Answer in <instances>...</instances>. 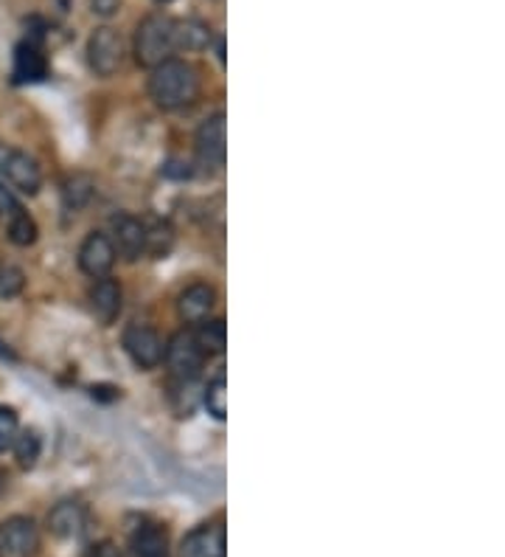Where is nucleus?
<instances>
[{"label":"nucleus","instance_id":"nucleus-27","mask_svg":"<svg viewBox=\"0 0 505 557\" xmlns=\"http://www.w3.org/2000/svg\"><path fill=\"white\" fill-rule=\"evenodd\" d=\"M23 203L17 198H14V191L9 189L7 184H0V220L3 223H12L14 218H21L23 214Z\"/></svg>","mask_w":505,"mask_h":557},{"label":"nucleus","instance_id":"nucleus-14","mask_svg":"<svg viewBox=\"0 0 505 557\" xmlns=\"http://www.w3.org/2000/svg\"><path fill=\"white\" fill-rule=\"evenodd\" d=\"M85 527H88V510L79 502H60L54 510L48 512V530L54 537H62V541L79 537Z\"/></svg>","mask_w":505,"mask_h":557},{"label":"nucleus","instance_id":"nucleus-29","mask_svg":"<svg viewBox=\"0 0 505 557\" xmlns=\"http://www.w3.org/2000/svg\"><path fill=\"white\" fill-rule=\"evenodd\" d=\"M124 0H90V9H93V14H99V17H113L118 9H122Z\"/></svg>","mask_w":505,"mask_h":557},{"label":"nucleus","instance_id":"nucleus-17","mask_svg":"<svg viewBox=\"0 0 505 557\" xmlns=\"http://www.w3.org/2000/svg\"><path fill=\"white\" fill-rule=\"evenodd\" d=\"M211 46V28L200 21H175V51H202Z\"/></svg>","mask_w":505,"mask_h":557},{"label":"nucleus","instance_id":"nucleus-31","mask_svg":"<svg viewBox=\"0 0 505 557\" xmlns=\"http://www.w3.org/2000/svg\"><path fill=\"white\" fill-rule=\"evenodd\" d=\"M157 3H172V0H157Z\"/></svg>","mask_w":505,"mask_h":557},{"label":"nucleus","instance_id":"nucleus-21","mask_svg":"<svg viewBox=\"0 0 505 557\" xmlns=\"http://www.w3.org/2000/svg\"><path fill=\"white\" fill-rule=\"evenodd\" d=\"M205 406H209V414L214 420H225L228 417V381H225V374L214 377L205 388Z\"/></svg>","mask_w":505,"mask_h":557},{"label":"nucleus","instance_id":"nucleus-19","mask_svg":"<svg viewBox=\"0 0 505 557\" xmlns=\"http://www.w3.org/2000/svg\"><path fill=\"white\" fill-rule=\"evenodd\" d=\"M12 448H14V459H17V465H21L23 470H31L42 454V440L37 431H23V434L14 436Z\"/></svg>","mask_w":505,"mask_h":557},{"label":"nucleus","instance_id":"nucleus-24","mask_svg":"<svg viewBox=\"0 0 505 557\" xmlns=\"http://www.w3.org/2000/svg\"><path fill=\"white\" fill-rule=\"evenodd\" d=\"M172 243H175V237H172V228H168V225L147 223V253H152V257H166Z\"/></svg>","mask_w":505,"mask_h":557},{"label":"nucleus","instance_id":"nucleus-6","mask_svg":"<svg viewBox=\"0 0 505 557\" xmlns=\"http://www.w3.org/2000/svg\"><path fill=\"white\" fill-rule=\"evenodd\" d=\"M40 549V530L34 518L12 516L0 523V557H31Z\"/></svg>","mask_w":505,"mask_h":557},{"label":"nucleus","instance_id":"nucleus-30","mask_svg":"<svg viewBox=\"0 0 505 557\" xmlns=\"http://www.w3.org/2000/svg\"><path fill=\"white\" fill-rule=\"evenodd\" d=\"M0 490H3V473H0Z\"/></svg>","mask_w":505,"mask_h":557},{"label":"nucleus","instance_id":"nucleus-16","mask_svg":"<svg viewBox=\"0 0 505 557\" xmlns=\"http://www.w3.org/2000/svg\"><path fill=\"white\" fill-rule=\"evenodd\" d=\"M129 557H168V532L152 521L135 527L129 535Z\"/></svg>","mask_w":505,"mask_h":557},{"label":"nucleus","instance_id":"nucleus-2","mask_svg":"<svg viewBox=\"0 0 505 557\" xmlns=\"http://www.w3.org/2000/svg\"><path fill=\"white\" fill-rule=\"evenodd\" d=\"M175 54V21L166 14H149L135 32V60L143 69H157Z\"/></svg>","mask_w":505,"mask_h":557},{"label":"nucleus","instance_id":"nucleus-15","mask_svg":"<svg viewBox=\"0 0 505 557\" xmlns=\"http://www.w3.org/2000/svg\"><path fill=\"white\" fill-rule=\"evenodd\" d=\"M216 305V290L211 285H191L180 293V299H177V313L186 324H200L211 315Z\"/></svg>","mask_w":505,"mask_h":557},{"label":"nucleus","instance_id":"nucleus-23","mask_svg":"<svg viewBox=\"0 0 505 557\" xmlns=\"http://www.w3.org/2000/svg\"><path fill=\"white\" fill-rule=\"evenodd\" d=\"M168 400H172L177 414L189 417L191 411H194V381H175V377H172Z\"/></svg>","mask_w":505,"mask_h":557},{"label":"nucleus","instance_id":"nucleus-22","mask_svg":"<svg viewBox=\"0 0 505 557\" xmlns=\"http://www.w3.org/2000/svg\"><path fill=\"white\" fill-rule=\"evenodd\" d=\"M7 234L14 245H21V248H28V245L37 243L40 237V228L34 223V218L28 211H23L21 218H14L12 223H7Z\"/></svg>","mask_w":505,"mask_h":557},{"label":"nucleus","instance_id":"nucleus-11","mask_svg":"<svg viewBox=\"0 0 505 557\" xmlns=\"http://www.w3.org/2000/svg\"><path fill=\"white\" fill-rule=\"evenodd\" d=\"M180 557H225V527L223 521L202 523L182 537Z\"/></svg>","mask_w":505,"mask_h":557},{"label":"nucleus","instance_id":"nucleus-1","mask_svg":"<svg viewBox=\"0 0 505 557\" xmlns=\"http://www.w3.org/2000/svg\"><path fill=\"white\" fill-rule=\"evenodd\" d=\"M149 96L155 99L157 108L180 110L200 96V71L189 60L168 57L149 76Z\"/></svg>","mask_w":505,"mask_h":557},{"label":"nucleus","instance_id":"nucleus-20","mask_svg":"<svg viewBox=\"0 0 505 557\" xmlns=\"http://www.w3.org/2000/svg\"><path fill=\"white\" fill-rule=\"evenodd\" d=\"M62 198H65V209L71 211L88 206L90 198H93V181H90L88 175L67 177L65 189H62Z\"/></svg>","mask_w":505,"mask_h":557},{"label":"nucleus","instance_id":"nucleus-25","mask_svg":"<svg viewBox=\"0 0 505 557\" xmlns=\"http://www.w3.org/2000/svg\"><path fill=\"white\" fill-rule=\"evenodd\" d=\"M23 287H26V276H23L21 268L3 265V262H0V299H14V296H21Z\"/></svg>","mask_w":505,"mask_h":557},{"label":"nucleus","instance_id":"nucleus-8","mask_svg":"<svg viewBox=\"0 0 505 557\" xmlns=\"http://www.w3.org/2000/svg\"><path fill=\"white\" fill-rule=\"evenodd\" d=\"M225 144H228V138H225V113H214L197 129V158H200L202 166H211V170L225 166V156H228Z\"/></svg>","mask_w":505,"mask_h":557},{"label":"nucleus","instance_id":"nucleus-7","mask_svg":"<svg viewBox=\"0 0 505 557\" xmlns=\"http://www.w3.org/2000/svg\"><path fill=\"white\" fill-rule=\"evenodd\" d=\"M122 341H124V349H127V355L132 358L135 367H141V369L161 367L166 347H163V338L157 335L155 326L129 324L127 330H124Z\"/></svg>","mask_w":505,"mask_h":557},{"label":"nucleus","instance_id":"nucleus-18","mask_svg":"<svg viewBox=\"0 0 505 557\" xmlns=\"http://www.w3.org/2000/svg\"><path fill=\"white\" fill-rule=\"evenodd\" d=\"M194 338L197 344H200L202 352H205V358H211V355H223L225 338H228V333H225V321L223 319L200 321L194 330Z\"/></svg>","mask_w":505,"mask_h":557},{"label":"nucleus","instance_id":"nucleus-12","mask_svg":"<svg viewBox=\"0 0 505 557\" xmlns=\"http://www.w3.org/2000/svg\"><path fill=\"white\" fill-rule=\"evenodd\" d=\"M12 76L17 85H28V82H42L48 76V60L42 54L40 40H23L14 48V69Z\"/></svg>","mask_w":505,"mask_h":557},{"label":"nucleus","instance_id":"nucleus-9","mask_svg":"<svg viewBox=\"0 0 505 557\" xmlns=\"http://www.w3.org/2000/svg\"><path fill=\"white\" fill-rule=\"evenodd\" d=\"M115 257L118 253H115L113 239L104 232H93L85 237V243L79 248V268L93 278L110 276V271L115 265Z\"/></svg>","mask_w":505,"mask_h":557},{"label":"nucleus","instance_id":"nucleus-4","mask_svg":"<svg viewBox=\"0 0 505 557\" xmlns=\"http://www.w3.org/2000/svg\"><path fill=\"white\" fill-rule=\"evenodd\" d=\"M0 175L7 177V184L14 186L23 195H37L42 186V172L28 152L0 144Z\"/></svg>","mask_w":505,"mask_h":557},{"label":"nucleus","instance_id":"nucleus-26","mask_svg":"<svg viewBox=\"0 0 505 557\" xmlns=\"http://www.w3.org/2000/svg\"><path fill=\"white\" fill-rule=\"evenodd\" d=\"M17 429H21V422H17V411L9 406H0V454L7 448H12L14 436H17Z\"/></svg>","mask_w":505,"mask_h":557},{"label":"nucleus","instance_id":"nucleus-5","mask_svg":"<svg viewBox=\"0 0 505 557\" xmlns=\"http://www.w3.org/2000/svg\"><path fill=\"white\" fill-rule=\"evenodd\" d=\"M124 62V42L122 35L110 26L96 28L88 40V65L96 76L108 79V76L118 74Z\"/></svg>","mask_w":505,"mask_h":557},{"label":"nucleus","instance_id":"nucleus-3","mask_svg":"<svg viewBox=\"0 0 505 557\" xmlns=\"http://www.w3.org/2000/svg\"><path fill=\"white\" fill-rule=\"evenodd\" d=\"M163 358H166L168 374L175 381H197L202 372V363H205V352L200 349L191 330H182V333L168 341Z\"/></svg>","mask_w":505,"mask_h":557},{"label":"nucleus","instance_id":"nucleus-28","mask_svg":"<svg viewBox=\"0 0 505 557\" xmlns=\"http://www.w3.org/2000/svg\"><path fill=\"white\" fill-rule=\"evenodd\" d=\"M88 557H129L122 546L115 544V541H101V544L90 546Z\"/></svg>","mask_w":505,"mask_h":557},{"label":"nucleus","instance_id":"nucleus-10","mask_svg":"<svg viewBox=\"0 0 505 557\" xmlns=\"http://www.w3.org/2000/svg\"><path fill=\"white\" fill-rule=\"evenodd\" d=\"M110 239L115 245V253H122L127 262H135L147 253V223L132 214H115Z\"/></svg>","mask_w":505,"mask_h":557},{"label":"nucleus","instance_id":"nucleus-13","mask_svg":"<svg viewBox=\"0 0 505 557\" xmlns=\"http://www.w3.org/2000/svg\"><path fill=\"white\" fill-rule=\"evenodd\" d=\"M90 307L99 324H115V319L122 315V285L110 276L96 278V285L90 287Z\"/></svg>","mask_w":505,"mask_h":557}]
</instances>
